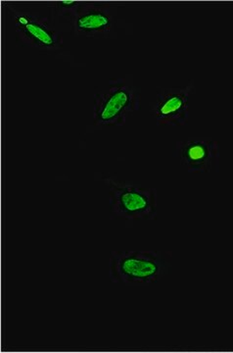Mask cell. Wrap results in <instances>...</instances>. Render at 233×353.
I'll return each instance as SVG.
<instances>
[{"label": "cell", "mask_w": 233, "mask_h": 353, "mask_svg": "<svg viewBox=\"0 0 233 353\" xmlns=\"http://www.w3.org/2000/svg\"><path fill=\"white\" fill-rule=\"evenodd\" d=\"M13 13L14 27L23 43L41 50H57L63 46V39L48 24V19L43 17L17 12L9 6Z\"/></svg>", "instance_id": "obj_5"}, {"label": "cell", "mask_w": 233, "mask_h": 353, "mask_svg": "<svg viewBox=\"0 0 233 353\" xmlns=\"http://www.w3.org/2000/svg\"><path fill=\"white\" fill-rule=\"evenodd\" d=\"M141 109V97L134 83L123 78L109 81L106 90L94 94L93 120L97 126H123L130 114Z\"/></svg>", "instance_id": "obj_3"}, {"label": "cell", "mask_w": 233, "mask_h": 353, "mask_svg": "<svg viewBox=\"0 0 233 353\" xmlns=\"http://www.w3.org/2000/svg\"><path fill=\"white\" fill-rule=\"evenodd\" d=\"M81 6L80 2L77 1H60L56 3L59 12H61L62 15L70 16L72 13Z\"/></svg>", "instance_id": "obj_8"}, {"label": "cell", "mask_w": 233, "mask_h": 353, "mask_svg": "<svg viewBox=\"0 0 233 353\" xmlns=\"http://www.w3.org/2000/svg\"><path fill=\"white\" fill-rule=\"evenodd\" d=\"M70 17L73 19L74 30L85 36H97L111 29L109 11L97 4H81Z\"/></svg>", "instance_id": "obj_7"}, {"label": "cell", "mask_w": 233, "mask_h": 353, "mask_svg": "<svg viewBox=\"0 0 233 353\" xmlns=\"http://www.w3.org/2000/svg\"><path fill=\"white\" fill-rule=\"evenodd\" d=\"M176 157L188 173H210L218 170L220 163V143L216 141H178Z\"/></svg>", "instance_id": "obj_6"}, {"label": "cell", "mask_w": 233, "mask_h": 353, "mask_svg": "<svg viewBox=\"0 0 233 353\" xmlns=\"http://www.w3.org/2000/svg\"><path fill=\"white\" fill-rule=\"evenodd\" d=\"M109 189L111 219L150 221L157 217V190L127 181L104 179Z\"/></svg>", "instance_id": "obj_2"}, {"label": "cell", "mask_w": 233, "mask_h": 353, "mask_svg": "<svg viewBox=\"0 0 233 353\" xmlns=\"http://www.w3.org/2000/svg\"><path fill=\"white\" fill-rule=\"evenodd\" d=\"M170 266V260L163 252H112L109 259V279L113 284H152L167 275Z\"/></svg>", "instance_id": "obj_1"}, {"label": "cell", "mask_w": 233, "mask_h": 353, "mask_svg": "<svg viewBox=\"0 0 233 353\" xmlns=\"http://www.w3.org/2000/svg\"><path fill=\"white\" fill-rule=\"evenodd\" d=\"M192 82L183 88H162L156 94L152 114L158 126H184L190 117V99L194 94Z\"/></svg>", "instance_id": "obj_4"}]
</instances>
